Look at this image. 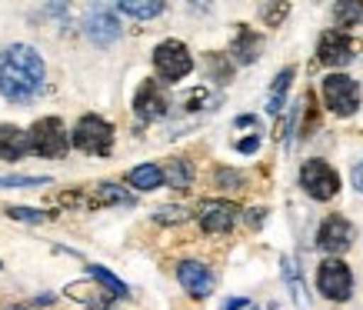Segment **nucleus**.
Masks as SVG:
<instances>
[{
	"label": "nucleus",
	"instance_id": "obj_22",
	"mask_svg": "<svg viewBox=\"0 0 363 310\" xmlns=\"http://www.w3.org/2000/svg\"><path fill=\"white\" fill-rule=\"evenodd\" d=\"M90 277L100 280V287H104V290H111L113 297H123V294H127V287H123L121 280L113 277L111 270H104V267H97V264H90Z\"/></svg>",
	"mask_w": 363,
	"mask_h": 310
},
{
	"label": "nucleus",
	"instance_id": "obj_31",
	"mask_svg": "<svg viewBox=\"0 0 363 310\" xmlns=\"http://www.w3.org/2000/svg\"><path fill=\"white\" fill-rule=\"evenodd\" d=\"M243 307H247V300L243 297H230L227 304H223V310H243Z\"/></svg>",
	"mask_w": 363,
	"mask_h": 310
},
{
	"label": "nucleus",
	"instance_id": "obj_10",
	"mask_svg": "<svg viewBox=\"0 0 363 310\" xmlns=\"http://www.w3.org/2000/svg\"><path fill=\"white\" fill-rule=\"evenodd\" d=\"M84 31H87V37L97 47H111L113 40L121 37V21H117V13L107 11V7H94V11L87 13V21H84Z\"/></svg>",
	"mask_w": 363,
	"mask_h": 310
},
{
	"label": "nucleus",
	"instance_id": "obj_19",
	"mask_svg": "<svg viewBox=\"0 0 363 310\" xmlns=\"http://www.w3.org/2000/svg\"><path fill=\"white\" fill-rule=\"evenodd\" d=\"M67 294L74 300H84L90 310H107V300H111L107 290H97V287H90V284H70Z\"/></svg>",
	"mask_w": 363,
	"mask_h": 310
},
{
	"label": "nucleus",
	"instance_id": "obj_18",
	"mask_svg": "<svg viewBox=\"0 0 363 310\" xmlns=\"http://www.w3.org/2000/svg\"><path fill=\"white\" fill-rule=\"evenodd\" d=\"M164 180L174 190H187L190 184H194V167H190V160H184V157L170 160V164H167V170H164Z\"/></svg>",
	"mask_w": 363,
	"mask_h": 310
},
{
	"label": "nucleus",
	"instance_id": "obj_7",
	"mask_svg": "<svg viewBox=\"0 0 363 310\" xmlns=\"http://www.w3.org/2000/svg\"><path fill=\"white\" fill-rule=\"evenodd\" d=\"M154 67L160 77L174 84V80H184L194 70V57H190V50L180 40H164L154 50Z\"/></svg>",
	"mask_w": 363,
	"mask_h": 310
},
{
	"label": "nucleus",
	"instance_id": "obj_27",
	"mask_svg": "<svg viewBox=\"0 0 363 310\" xmlns=\"http://www.w3.org/2000/svg\"><path fill=\"white\" fill-rule=\"evenodd\" d=\"M286 11H290L286 4H280V7H267V11H264V17H267V21H270V23H277V21H284V17H286Z\"/></svg>",
	"mask_w": 363,
	"mask_h": 310
},
{
	"label": "nucleus",
	"instance_id": "obj_2",
	"mask_svg": "<svg viewBox=\"0 0 363 310\" xmlns=\"http://www.w3.org/2000/svg\"><path fill=\"white\" fill-rule=\"evenodd\" d=\"M70 144L84 150V154H97V157H107L113 147V127L104 117L97 114H87V117H80L74 133H70Z\"/></svg>",
	"mask_w": 363,
	"mask_h": 310
},
{
	"label": "nucleus",
	"instance_id": "obj_17",
	"mask_svg": "<svg viewBox=\"0 0 363 310\" xmlns=\"http://www.w3.org/2000/svg\"><path fill=\"white\" fill-rule=\"evenodd\" d=\"M360 21H363L360 0H340V4H333V23H337V31L347 33V27H357Z\"/></svg>",
	"mask_w": 363,
	"mask_h": 310
},
{
	"label": "nucleus",
	"instance_id": "obj_30",
	"mask_svg": "<svg viewBox=\"0 0 363 310\" xmlns=\"http://www.w3.org/2000/svg\"><path fill=\"white\" fill-rule=\"evenodd\" d=\"M353 187H357V190L363 194V160H360L357 167H353Z\"/></svg>",
	"mask_w": 363,
	"mask_h": 310
},
{
	"label": "nucleus",
	"instance_id": "obj_6",
	"mask_svg": "<svg viewBox=\"0 0 363 310\" xmlns=\"http://www.w3.org/2000/svg\"><path fill=\"white\" fill-rule=\"evenodd\" d=\"M317 290L327 300H337V304L350 300V294H353L350 267L343 264L340 257H327V260L320 264V270H317Z\"/></svg>",
	"mask_w": 363,
	"mask_h": 310
},
{
	"label": "nucleus",
	"instance_id": "obj_5",
	"mask_svg": "<svg viewBox=\"0 0 363 310\" xmlns=\"http://www.w3.org/2000/svg\"><path fill=\"white\" fill-rule=\"evenodd\" d=\"M27 144H30L33 154H40V157H64L67 147H70V137H67L64 123L57 121V117H44V121H37L30 127Z\"/></svg>",
	"mask_w": 363,
	"mask_h": 310
},
{
	"label": "nucleus",
	"instance_id": "obj_26",
	"mask_svg": "<svg viewBox=\"0 0 363 310\" xmlns=\"http://www.w3.org/2000/svg\"><path fill=\"white\" fill-rule=\"evenodd\" d=\"M157 221L160 223H184L187 221V211H184V207H160V211H157Z\"/></svg>",
	"mask_w": 363,
	"mask_h": 310
},
{
	"label": "nucleus",
	"instance_id": "obj_4",
	"mask_svg": "<svg viewBox=\"0 0 363 310\" xmlns=\"http://www.w3.org/2000/svg\"><path fill=\"white\" fill-rule=\"evenodd\" d=\"M300 187L307 190L313 200H333L340 194V177H337V170H333L327 160H303L300 164Z\"/></svg>",
	"mask_w": 363,
	"mask_h": 310
},
{
	"label": "nucleus",
	"instance_id": "obj_29",
	"mask_svg": "<svg viewBox=\"0 0 363 310\" xmlns=\"http://www.w3.org/2000/svg\"><path fill=\"white\" fill-rule=\"evenodd\" d=\"M257 147H260V140H257V137H250V140H240V144H237V150H240V154H253Z\"/></svg>",
	"mask_w": 363,
	"mask_h": 310
},
{
	"label": "nucleus",
	"instance_id": "obj_14",
	"mask_svg": "<svg viewBox=\"0 0 363 310\" xmlns=\"http://www.w3.org/2000/svg\"><path fill=\"white\" fill-rule=\"evenodd\" d=\"M23 154H30V144H27V133L13 123H0V157L4 160H21Z\"/></svg>",
	"mask_w": 363,
	"mask_h": 310
},
{
	"label": "nucleus",
	"instance_id": "obj_1",
	"mask_svg": "<svg viewBox=\"0 0 363 310\" xmlns=\"http://www.w3.org/2000/svg\"><path fill=\"white\" fill-rule=\"evenodd\" d=\"M44 87V60L27 44H11L0 50V94L11 104H27Z\"/></svg>",
	"mask_w": 363,
	"mask_h": 310
},
{
	"label": "nucleus",
	"instance_id": "obj_20",
	"mask_svg": "<svg viewBox=\"0 0 363 310\" xmlns=\"http://www.w3.org/2000/svg\"><path fill=\"white\" fill-rule=\"evenodd\" d=\"M290 80H294V67H284V70L277 74L274 87H270V97H267V111H270V114H280L286 90H290Z\"/></svg>",
	"mask_w": 363,
	"mask_h": 310
},
{
	"label": "nucleus",
	"instance_id": "obj_32",
	"mask_svg": "<svg viewBox=\"0 0 363 310\" xmlns=\"http://www.w3.org/2000/svg\"><path fill=\"white\" fill-rule=\"evenodd\" d=\"M11 310H27V307H11Z\"/></svg>",
	"mask_w": 363,
	"mask_h": 310
},
{
	"label": "nucleus",
	"instance_id": "obj_9",
	"mask_svg": "<svg viewBox=\"0 0 363 310\" xmlns=\"http://www.w3.org/2000/svg\"><path fill=\"white\" fill-rule=\"evenodd\" d=\"M353 50L357 47H353L350 33H343V31H327L317 44L320 64H327V67H347L353 60Z\"/></svg>",
	"mask_w": 363,
	"mask_h": 310
},
{
	"label": "nucleus",
	"instance_id": "obj_16",
	"mask_svg": "<svg viewBox=\"0 0 363 310\" xmlns=\"http://www.w3.org/2000/svg\"><path fill=\"white\" fill-rule=\"evenodd\" d=\"M127 180H130V187H137V190H157V187H164V167L140 164L127 174Z\"/></svg>",
	"mask_w": 363,
	"mask_h": 310
},
{
	"label": "nucleus",
	"instance_id": "obj_25",
	"mask_svg": "<svg viewBox=\"0 0 363 310\" xmlns=\"http://www.w3.org/2000/svg\"><path fill=\"white\" fill-rule=\"evenodd\" d=\"M7 217H13V221H27V223H40V221H47V214H44V211H30V207H11V211H7Z\"/></svg>",
	"mask_w": 363,
	"mask_h": 310
},
{
	"label": "nucleus",
	"instance_id": "obj_13",
	"mask_svg": "<svg viewBox=\"0 0 363 310\" xmlns=\"http://www.w3.org/2000/svg\"><path fill=\"white\" fill-rule=\"evenodd\" d=\"M237 223V207L227 200H210L200 207V227L207 233H227Z\"/></svg>",
	"mask_w": 363,
	"mask_h": 310
},
{
	"label": "nucleus",
	"instance_id": "obj_15",
	"mask_svg": "<svg viewBox=\"0 0 363 310\" xmlns=\"http://www.w3.org/2000/svg\"><path fill=\"white\" fill-rule=\"evenodd\" d=\"M230 54L240 60V64H253L260 57V33H253L250 27H240L237 31V40H233Z\"/></svg>",
	"mask_w": 363,
	"mask_h": 310
},
{
	"label": "nucleus",
	"instance_id": "obj_8",
	"mask_svg": "<svg viewBox=\"0 0 363 310\" xmlns=\"http://www.w3.org/2000/svg\"><path fill=\"white\" fill-rule=\"evenodd\" d=\"M353 244V223L343 214H330L327 221L320 223L317 231V247L327 257H340L343 250H350Z\"/></svg>",
	"mask_w": 363,
	"mask_h": 310
},
{
	"label": "nucleus",
	"instance_id": "obj_3",
	"mask_svg": "<svg viewBox=\"0 0 363 310\" xmlns=\"http://www.w3.org/2000/svg\"><path fill=\"white\" fill-rule=\"evenodd\" d=\"M320 94H323V104L327 111L337 114V117H350L357 107H360V84L347 74H330L320 84Z\"/></svg>",
	"mask_w": 363,
	"mask_h": 310
},
{
	"label": "nucleus",
	"instance_id": "obj_11",
	"mask_svg": "<svg viewBox=\"0 0 363 310\" xmlns=\"http://www.w3.org/2000/svg\"><path fill=\"white\" fill-rule=\"evenodd\" d=\"M177 280H180V287L187 290L190 297H197V300L210 297V290H213V274L200 260H184V264L177 267Z\"/></svg>",
	"mask_w": 363,
	"mask_h": 310
},
{
	"label": "nucleus",
	"instance_id": "obj_12",
	"mask_svg": "<svg viewBox=\"0 0 363 310\" xmlns=\"http://www.w3.org/2000/svg\"><path fill=\"white\" fill-rule=\"evenodd\" d=\"M167 107H170V104H167L160 84H157V80H143L140 90H137V97H133L137 117H140V121H157V117L167 114Z\"/></svg>",
	"mask_w": 363,
	"mask_h": 310
},
{
	"label": "nucleus",
	"instance_id": "obj_24",
	"mask_svg": "<svg viewBox=\"0 0 363 310\" xmlns=\"http://www.w3.org/2000/svg\"><path fill=\"white\" fill-rule=\"evenodd\" d=\"M97 204H130V194H123V190L113 187V184H100Z\"/></svg>",
	"mask_w": 363,
	"mask_h": 310
},
{
	"label": "nucleus",
	"instance_id": "obj_23",
	"mask_svg": "<svg viewBox=\"0 0 363 310\" xmlns=\"http://www.w3.org/2000/svg\"><path fill=\"white\" fill-rule=\"evenodd\" d=\"M44 184H50V177H23V174L0 177V187H44Z\"/></svg>",
	"mask_w": 363,
	"mask_h": 310
},
{
	"label": "nucleus",
	"instance_id": "obj_28",
	"mask_svg": "<svg viewBox=\"0 0 363 310\" xmlns=\"http://www.w3.org/2000/svg\"><path fill=\"white\" fill-rule=\"evenodd\" d=\"M217 184H230V187H237V184H240V177H237L233 170H217Z\"/></svg>",
	"mask_w": 363,
	"mask_h": 310
},
{
	"label": "nucleus",
	"instance_id": "obj_21",
	"mask_svg": "<svg viewBox=\"0 0 363 310\" xmlns=\"http://www.w3.org/2000/svg\"><path fill=\"white\" fill-rule=\"evenodd\" d=\"M117 11L127 13V17H137V21H147V17L164 13V4L160 0H154V4H117Z\"/></svg>",
	"mask_w": 363,
	"mask_h": 310
}]
</instances>
